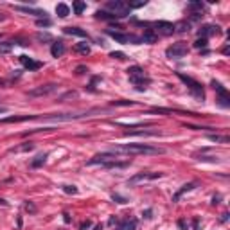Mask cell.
Wrapping results in <instances>:
<instances>
[{
  "label": "cell",
  "mask_w": 230,
  "mask_h": 230,
  "mask_svg": "<svg viewBox=\"0 0 230 230\" xmlns=\"http://www.w3.org/2000/svg\"><path fill=\"white\" fill-rule=\"evenodd\" d=\"M112 153L113 155H162L166 151L151 144H122V146H115Z\"/></svg>",
  "instance_id": "obj_1"
},
{
  "label": "cell",
  "mask_w": 230,
  "mask_h": 230,
  "mask_svg": "<svg viewBox=\"0 0 230 230\" xmlns=\"http://www.w3.org/2000/svg\"><path fill=\"white\" fill-rule=\"evenodd\" d=\"M178 79L182 81V83L187 86L189 90L192 92V95L196 97V99H199V101H203L205 99V92H203V86H201V83H198V81H194L192 77H189V76H185V74L182 72H176Z\"/></svg>",
  "instance_id": "obj_2"
},
{
  "label": "cell",
  "mask_w": 230,
  "mask_h": 230,
  "mask_svg": "<svg viewBox=\"0 0 230 230\" xmlns=\"http://www.w3.org/2000/svg\"><path fill=\"white\" fill-rule=\"evenodd\" d=\"M128 76H129V81L138 86V90H146L144 84L149 83V79H147L146 74H144V68H140L138 65H133V67L128 68Z\"/></svg>",
  "instance_id": "obj_3"
},
{
  "label": "cell",
  "mask_w": 230,
  "mask_h": 230,
  "mask_svg": "<svg viewBox=\"0 0 230 230\" xmlns=\"http://www.w3.org/2000/svg\"><path fill=\"white\" fill-rule=\"evenodd\" d=\"M106 7L110 11H113L115 16H119V18H124L129 14V6H128V2H122V0H110V2H106Z\"/></svg>",
  "instance_id": "obj_4"
},
{
  "label": "cell",
  "mask_w": 230,
  "mask_h": 230,
  "mask_svg": "<svg viewBox=\"0 0 230 230\" xmlns=\"http://www.w3.org/2000/svg\"><path fill=\"white\" fill-rule=\"evenodd\" d=\"M187 52H189L187 43L185 42H176V43H173L171 47H167L166 56H167V58H183Z\"/></svg>",
  "instance_id": "obj_5"
},
{
  "label": "cell",
  "mask_w": 230,
  "mask_h": 230,
  "mask_svg": "<svg viewBox=\"0 0 230 230\" xmlns=\"http://www.w3.org/2000/svg\"><path fill=\"white\" fill-rule=\"evenodd\" d=\"M58 90V84L56 83H49V84H40L36 88L29 90V97H43V95H51Z\"/></svg>",
  "instance_id": "obj_6"
},
{
  "label": "cell",
  "mask_w": 230,
  "mask_h": 230,
  "mask_svg": "<svg viewBox=\"0 0 230 230\" xmlns=\"http://www.w3.org/2000/svg\"><path fill=\"white\" fill-rule=\"evenodd\" d=\"M106 34L112 36L115 42L124 43V45L126 43H140V38H137V36H133V34H124V32H117V31H112V29H108Z\"/></svg>",
  "instance_id": "obj_7"
},
{
  "label": "cell",
  "mask_w": 230,
  "mask_h": 230,
  "mask_svg": "<svg viewBox=\"0 0 230 230\" xmlns=\"http://www.w3.org/2000/svg\"><path fill=\"white\" fill-rule=\"evenodd\" d=\"M162 178V173H137L135 176H131L128 180V185H137L140 182H151V180H157Z\"/></svg>",
  "instance_id": "obj_8"
},
{
  "label": "cell",
  "mask_w": 230,
  "mask_h": 230,
  "mask_svg": "<svg viewBox=\"0 0 230 230\" xmlns=\"http://www.w3.org/2000/svg\"><path fill=\"white\" fill-rule=\"evenodd\" d=\"M210 84H212V88H214V90L218 92V95H220V97H218L220 105L223 106V108H228V106H230V97H228V92H227V88H225V86H223L221 83H218V81H212Z\"/></svg>",
  "instance_id": "obj_9"
},
{
  "label": "cell",
  "mask_w": 230,
  "mask_h": 230,
  "mask_svg": "<svg viewBox=\"0 0 230 230\" xmlns=\"http://www.w3.org/2000/svg\"><path fill=\"white\" fill-rule=\"evenodd\" d=\"M153 31L157 32V34H162V36H171L173 32H175V25L171 23V22H155V29Z\"/></svg>",
  "instance_id": "obj_10"
},
{
  "label": "cell",
  "mask_w": 230,
  "mask_h": 230,
  "mask_svg": "<svg viewBox=\"0 0 230 230\" xmlns=\"http://www.w3.org/2000/svg\"><path fill=\"white\" fill-rule=\"evenodd\" d=\"M34 119H40L38 115H11V117H4L0 119V124H11V122H25V121H34Z\"/></svg>",
  "instance_id": "obj_11"
},
{
  "label": "cell",
  "mask_w": 230,
  "mask_h": 230,
  "mask_svg": "<svg viewBox=\"0 0 230 230\" xmlns=\"http://www.w3.org/2000/svg\"><path fill=\"white\" fill-rule=\"evenodd\" d=\"M115 155L112 153V151H106V153H99V155H95V157H92L88 162H86V166H95V164H105V162H108V160H113Z\"/></svg>",
  "instance_id": "obj_12"
},
{
  "label": "cell",
  "mask_w": 230,
  "mask_h": 230,
  "mask_svg": "<svg viewBox=\"0 0 230 230\" xmlns=\"http://www.w3.org/2000/svg\"><path fill=\"white\" fill-rule=\"evenodd\" d=\"M220 32V27L218 25H212V23H207V25H201L198 29V34L199 38H209V36H214V34H218Z\"/></svg>",
  "instance_id": "obj_13"
},
{
  "label": "cell",
  "mask_w": 230,
  "mask_h": 230,
  "mask_svg": "<svg viewBox=\"0 0 230 230\" xmlns=\"http://www.w3.org/2000/svg\"><path fill=\"white\" fill-rule=\"evenodd\" d=\"M20 63L25 67V68H29V70H38V68H42L43 67V63L42 61H34L32 58H29V56H25V54H22L20 58Z\"/></svg>",
  "instance_id": "obj_14"
},
{
  "label": "cell",
  "mask_w": 230,
  "mask_h": 230,
  "mask_svg": "<svg viewBox=\"0 0 230 230\" xmlns=\"http://www.w3.org/2000/svg\"><path fill=\"white\" fill-rule=\"evenodd\" d=\"M16 11H22V13H27V14H34V16H40V18H47V11L42 9H34V7H27V6H14Z\"/></svg>",
  "instance_id": "obj_15"
},
{
  "label": "cell",
  "mask_w": 230,
  "mask_h": 230,
  "mask_svg": "<svg viewBox=\"0 0 230 230\" xmlns=\"http://www.w3.org/2000/svg\"><path fill=\"white\" fill-rule=\"evenodd\" d=\"M196 187H198V182H189V183H185V185H182V189L176 191V194L173 196V203H176V201L182 198L185 192H189V191H192V189H196Z\"/></svg>",
  "instance_id": "obj_16"
},
{
  "label": "cell",
  "mask_w": 230,
  "mask_h": 230,
  "mask_svg": "<svg viewBox=\"0 0 230 230\" xmlns=\"http://www.w3.org/2000/svg\"><path fill=\"white\" fill-rule=\"evenodd\" d=\"M67 51V47H65V43L61 40H58V42L52 43V47H51V54H52V58H61L63 54Z\"/></svg>",
  "instance_id": "obj_17"
},
{
  "label": "cell",
  "mask_w": 230,
  "mask_h": 230,
  "mask_svg": "<svg viewBox=\"0 0 230 230\" xmlns=\"http://www.w3.org/2000/svg\"><path fill=\"white\" fill-rule=\"evenodd\" d=\"M129 164L131 162H119L117 158H113V160H108V162L101 164V166L105 169H124V167H129Z\"/></svg>",
  "instance_id": "obj_18"
},
{
  "label": "cell",
  "mask_w": 230,
  "mask_h": 230,
  "mask_svg": "<svg viewBox=\"0 0 230 230\" xmlns=\"http://www.w3.org/2000/svg\"><path fill=\"white\" fill-rule=\"evenodd\" d=\"M158 40V34L153 29H146L144 34H142V38H140V43H155Z\"/></svg>",
  "instance_id": "obj_19"
},
{
  "label": "cell",
  "mask_w": 230,
  "mask_h": 230,
  "mask_svg": "<svg viewBox=\"0 0 230 230\" xmlns=\"http://www.w3.org/2000/svg\"><path fill=\"white\" fill-rule=\"evenodd\" d=\"M63 32H65V34H70V36H77V38H88L86 31L79 29V27H65Z\"/></svg>",
  "instance_id": "obj_20"
},
{
  "label": "cell",
  "mask_w": 230,
  "mask_h": 230,
  "mask_svg": "<svg viewBox=\"0 0 230 230\" xmlns=\"http://www.w3.org/2000/svg\"><path fill=\"white\" fill-rule=\"evenodd\" d=\"M158 131H147V129H144V131H126L124 137H157Z\"/></svg>",
  "instance_id": "obj_21"
},
{
  "label": "cell",
  "mask_w": 230,
  "mask_h": 230,
  "mask_svg": "<svg viewBox=\"0 0 230 230\" xmlns=\"http://www.w3.org/2000/svg\"><path fill=\"white\" fill-rule=\"evenodd\" d=\"M47 157H49L47 153H40V155H36V157H34V160L31 162V167H32V169L42 167L43 164H45V160H47Z\"/></svg>",
  "instance_id": "obj_22"
},
{
  "label": "cell",
  "mask_w": 230,
  "mask_h": 230,
  "mask_svg": "<svg viewBox=\"0 0 230 230\" xmlns=\"http://www.w3.org/2000/svg\"><path fill=\"white\" fill-rule=\"evenodd\" d=\"M56 13H58L60 18H67V16L70 14V7H68L67 4H58V6H56Z\"/></svg>",
  "instance_id": "obj_23"
},
{
  "label": "cell",
  "mask_w": 230,
  "mask_h": 230,
  "mask_svg": "<svg viewBox=\"0 0 230 230\" xmlns=\"http://www.w3.org/2000/svg\"><path fill=\"white\" fill-rule=\"evenodd\" d=\"M95 16L97 18H101V20H117L119 16H115L113 13H108V11H103V9H99L97 13H95Z\"/></svg>",
  "instance_id": "obj_24"
},
{
  "label": "cell",
  "mask_w": 230,
  "mask_h": 230,
  "mask_svg": "<svg viewBox=\"0 0 230 230\" xmlns=\"http://www.w3.org/2000/svg\"><path fill=\"white\" fill-rule=\"evenodd\" d=\"M187 9L192 11V14H201L203 4H201V2H191V4H187Z\"/></svg>",
  "instance_id": "obj_25"
},
{
  "label": "cell",
  "mask_w": 230,
  "mask_h": 230,
  "mask_svg": "<svg viewBox=\"0 0 230 230\" xmlns=\"http://www.w3.org/2000/svg\"><path fill=\"white\" fill-rule=\"evenodd\" d=\"M76 51L79 54H83V56H86V54H90V45L86 42H81V43H76V47H74Z\"/></svg>",
  "instance_id": "obj_26"
},
{
  "label": "cell",
  "mask_w": 230,
  "mask_h": 230,
  "mask_svg": "<svg viewBox=\"0 0 230 230\" xmlns=\"http://www.w3.org/2000/svg\"><path fill=\"white\" fill-rule=\"evenodd\" d=\"M31 149H34V144H32V142H25V144L13 147V149H9V151L11 153H20V151H31Z\"/></svg>",
  "instance_id": "obj_27"
},
{
  "label": "cell",
  "mask_w": 230,
  "mask_h": 230,
  "mask_svg": "<svg viewBox=\"0 0 230 230\" xmlns=\"http://www.w3.org/2000/svg\"><path fill=\"white\" fill-rule=\"evenodd\" d=\"M209 140H212V142H220V144H228L230 138L227 135H209Z\"/></svg>",
  "instance_id": "obj_28"
},
{
  "label": "cell",
  "mask_w": 230,
  "mask_h": 230,
  "mask_svg": "<svg viewBox=\"0 0 230 230\" xmlns=\"http://www.w3.org/2000/svg\"><path fill=\"white\" fill-rule=\"evenodd\" d=\"M189 29H191L189 22H178L175 25V32H189Z\"/></svg>",
  "instance_id": "obj_29"
},
{
  "label": "cell",
  "mask_w": 230,
  "mask_h": 230,
  "mask_svg": "<svg viewBox=\"0 0 230 230\" xmlns=\"http://www.w3.org/2000/svg\"><path fill=\"white\" fill-rule=\"evenodd\" d=\"M13 42H0V54H9L13 51Z\"/></svg>",
  "instance_id": "obj_30"
},
{
  "label": "cell",
  "mask_w": 230,
  "mask_h": 230,
  "mask_svg": "<svg viewBox=\"0 0 230 230\" xmlns=\"http://www.w3.org/2000/svg\"><path fill=\"white\" fill-rule=\"evenodd\" d=\"M72 9L76 14H83V11L86 9V4L84 2H74L72 4Z\"/></svg>",
  "instance_id": "obj_31"
},
{
  "label": "cell",
  "mask_w": 230,
  "mask_h": 230,
  "mask_svg": "<svg viewBox=\"0 0 230 230\" xmlns=\"http://www.w3.org/2000/svg\"><path fill=\"white\" fill-rule=\"evenodd\" d=\"M121 228L122 230H135L137 228V220H129V221H126V223H122Z\"/></svg>",
  "instance_id": "obj_32"
},
{
  "label": "cell",
  "mask_w": 230,
  "mask_h": 230,
  "mask_svg": "<svg viewBox=\"0 0 230 230\" xmlns=\"http://www.w3.org/2000/svg\"><path fill=\"white\" fill-rule=\"evenodd\" d=\"M36 38H38L40 42H51V40H52V36H51L49 32H38Z\"/></svg>",
  "instance_id": "obj_33"
},
{
  "label": "cell",
  "mask_w": 230,
  "mask_h": 230,
  "mask_svg": "<svg viewBox=\"0 0 230 230\" xmlns=\"http://www.w3.org/2000/svg\"><path fill=\"white\" fill-rule=\"evenodd\" d=\"M63 191H65V192H67V194H77V192H79V191H77V187H76V185H63Z\"/></svg>",
  "instance_id": "obj_34"
},
{
  "label": "cell",
  "mask_w": 230,
  "mask_h": 230,
  "mask_svg": "<svg viewBox=\"0 0 230 230\" xmlns=\"http://www.w3.org/2000/svg\"><path fill=\"white\" fill-rule=\"evenodd\" d=\"M112 199H113V201H117V203H121V205H124V203H128V199L124 198V196H121V194H112Z\"/></svg>",
  "instance_id": "obj_35"
},
{
  "label": "cell",
  "mask_w": 230,
  "mask_h": 230,
  "mask_svg": "<svg viewBox=\"0 0 230 230\" xmlns=\"http://www.w3.org/2000/svg\"><path fill=\"white\" fill-rule=\"evenodd\" d=\"M194 47H196V49H205V47H207V40H205V38H198V40L194 42Z\"/></svg>",
  "instance_id": "obj_36"
},
{
  "label": "cell",
  "mask_w": 230,
  "mask_h": 230,
  "mask_svg": "<svg viewBox=\"0 0 230 230\" xmlns=\"http://www.w3.org/2000/svg\"><path fill=\"white\" fill-rule=\"evenodd\" d=\"M25 210H27V212H31V214H36V205H34V203H32V201H25Z\"/></svg>",
  "instance_id": "obj_37"
},
{
  "label": "cell",
  "mask_w": 230,
  "mask_h": 230,
  "mask_svg": "<svg viewBox=\"0 0 230 230\" xmlns=\"http://www.w3.org/2000/svg\"><path fill=\"white\" fill-rule=\"evenodd\" d=\"M110 58H113V60H126V54L121 52V51H117V52H110Z\"/></svg>",
  "instance_id": "obj_38"
},
{
  "label": "cell",
  "mask_w": 230,
  "mask_h": 230,
  "mask_svg": "<svg viewBox=\"0 0 230 230\" xmlns=\"http://www.w3.org/2000/svg\"><path fill=\"white\" fill-rule=\"evenodd\" d=\"M135 105L133 101H115V103H112V106H131Z\"/></svg>",
  "instance_id": "obj_39"
},
{
  "label": "cell",
  "mask_w": 230,
  "mask_h": 230,
  "mask_svg": "<svg viewBox=\"0 0 230 230\" xmlns=\"http://www.w3.org/2000/svg\"><path fill=\"white\" fill-rule=\"evenodd\" d=\"M36 25H38V27H51V20H47V18H45V20H38Z\"/></svg>",
  "instance_id": "obj_40"
},
{
  "label": "cell",
  "mask_w": 230,
  "mask_h": 230,
  "mask_svg": "<svg viewBox=\"0 0 230 230\" xmlns=\"http://www.w3.org/2000/svg\"><path fill=\"white\" fill-rule=\"evenodd\" d=\"M90 227H92V221H83V223H81V227H79V230H88L90 228Z\"/></svg>",
  "instance_id": "obj_41"
},
{
  "label": "cell",
  "mask_w": 230,
  "mask_h": 230,
  "mask_svg": "<svg viewBox=\"0 0 230 230\" xmlns=\"http://www.w3.org/2000/svg\"><path fill=\"white\" fill-rule=\"evenodd\" d=\"M178 227H180V230H187V223H185V220H178Z\"/></svg>",
  "instance_id": "obj_42"
},
{
  "label": "cell",
  "mask_w": 230,
  "mask_h": 230,
  "mask_svg": "<svg viewBox=\"0 0 230 230\" xmlns=\"http://www.w3.org/2000/svg\"><path fill=\"white\" fill-rule=\"evenodd\" d=\"M84 72H88V68H86V67H83V65L76 68V74H84Z\"/></svg>",
  "instance_id": "obj_43"
},
{
  "label": "cell",
  "mask_w": 230,
  "mask_h": 230,
  "mask_svg": "<svg viewBox=\"0 0 230 230\" xmlns=\"http://www.w3.org/2000/svg\"><path fill=\"white\" fill-rule=\"evenodd\" d=\"M192 225H194V230H199V220H198V218L192 220Z\"/></svg>",
  "instance_id": "obj_44"
},
{
  "label": "cell",
  "mask_w": 230,
  "mask_h": 230,
  "mask_svg": "<svg viewBox=\"0 0 230 230\" xmlns=\"http://www.w3.org/2000/svg\"><path fill=\"white\" fill-rule=\"evenodd\" d=\"M151 214H153V210H146V212H144V214H142V216H144V218H146V220H149V218H151Z\"/></svg>",
  "instance_id": "obj_45"
},
{
  "label": "cell",
  "mask_w": 230,
  "mask_h": 230,
  "mask_svg": "<svg viewBox=\"0 0 230 230\" xmlns=\"http://www.w3.org/2000/svg\"><path fill=\"white\" fill-rule=\"evenodd\" d=\"M220 199H221V196H214V198H212V205H218Z\"/></svg>",
  "instance_id": "obj_46"
},
{
  "label": "cell",
  "mask_w": 230,
  "mask_h": 230,
  "mask_svg": "<svg viewBox=\"0 0 230 230\" xmlns=\"http://www.w3.org/2000/svg\"><path fill=\"white\" fill-rule=\"evenodd\" d=\"M63 216H65V218H63L65 223H70V216H68V214H63Z\"/></svg>",
  "instance_id": "obj_47"
},
{
  "label": "cell",
  "mask_w": 230,
  "mask_h": 230,
  "mask_svg": "<svg viewBox=\"0 0 230 230\" xmlns=\"http://www.w3.org/2000/svg\"><path fill=\"white\" fill-rule=\"evenodd\" d=\"M115 221H117V218H115V216H112V218H110V221H108V223H110V225H113Z\"/></svg>",
  "instance_id": "obj_48"
},
{
  "label": "cell",
  "mask_w": 230,
  "mask_h": 230,
  "mask_svg": "<svg viewBox=\"0 0 230 230\" xmlns=\"http://www.w3.org/2000/svg\"><path fill=\"white\" fill-rule=\"evenodd\" d=\"M6 112H7V108H6V106H0V113H6Z\"/></svg>",
  "instance_id": "obj_49"
},
{
  "label": "cell",
  "mask_w": 230,
  "mask_h": 230,
  "mask_svg": "<svg viewBox=\"0 0 230 230\" xmlns=\"http://www.w3.org/2000/svg\"><path fill=\"white\" fill-rule=\"evenodd\" d=\"M0 205H4V207H7V201H6V199H0Z\"/></svg>",
  "instance_id": "obj_50"
},
{
  "label": "cell",
  "mask_w": 230,
  "mask_h": 230,
  "mask_svg": "<svg viewBox=\"0 0 230 230\" xmlns=\"http://www.w3.org/2000/svg\"><path fill=\"white\" fill-rule=\"evenodd\" d=\"M94 230H103V225H97V227H95Z\"/></svg>",
  "instance_id": "obj_51"
},
{
  "label": "cell",
  "mask_w": 230,
  "mask_h": 230,
  "mask_svg": "<svg viewBox=\"0 0 230 230\" xmlns=\"http://www.w3.org/2000/svg\"><path fill=\"white\" fill-rule=\"evenodd\" d=\"M0 84H4V81H2V79H0Z\"/></svg>",
  "instance_id": "obj_52"
}]
</instances>
